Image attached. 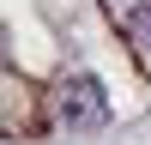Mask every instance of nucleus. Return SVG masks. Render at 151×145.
<instances>
[{"label":"nucleus","instance_id":"f03ea898","mask_svg":"<svg viewBox=\"0 0 151 145\" xmlns=\"http://www.w3.org/2000/svg\"><path fill=\"white\" fill-rule=\"evenodd\" d=\"M103 6L115 12V18H121V30H127L133 42L151 55V0H103Z\"/></svg>","mask_w":151,"mask_h":145},{"label":"nucleus","instance_id":"f257e3e1","mask_svg":"<svg viewBox=\"0 0 151 145\" xmlns=\"http://www.w3.org/2000/svg\"><path fill=\"white\" fill-rule=\"evenodd\" d=\"M55 115L67 121V127H97V121L109 115V97H103V85H97L91 72H73L55 91Z\"/></svg>","mask_w":151,"mask_h":145}]
</instances>
